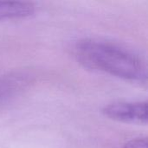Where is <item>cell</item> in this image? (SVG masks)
Instances as JSON below:
<instances>
[{"instance_id": "cell-4", "label": "cell", "mask_w": 148, "mask_h": 148, "mask_svg": "<svg viewBox=\"0 0 148 148\" xmlns=\"http://www.w3.org/2000/svg\"><path fill=\"white\" fill-rule=\"evenodd\" d=\"M124 148H148L147 139L146 137H139L127 141Z\"/></svg>"}, {"instance_id": "cell-2", "label": "cell", "mask_w": 148, "mask_h": 148, "mask_svg": "<svg viewBox=\"0 0 148 148\" xmlns=\"http://www.w3.org/2000/svg\"><path fill=\"white\" fill-rule=\"evenodd\" d=\"M147 102L146 101L115 102L105 106L102 109L103 114L108 119L134 125H147Z\"/></svg>"}, {"instance_id": "cell-1", "label": "cell", "mask_w": 148, "mask_h": 148, "mask_svg": "<svg viewBox=\"0 0 148 148\" xmlns=\"http://www.w3.org/2000/svg\"><path fill=\"white\" fill-rule=\"evenodd\" d=\"M75 55L87 69L132 82L147 81L146 62L138 54L120 44L87 38L76 43Z\"/></svg>"}, {"instance_id": "cell-3", "label": "cell", "mask_w": 148, "mask_h": 148, "mask_svg": "<svg viewBox=\"0 0 148 148\" xmlns=\"http://www.w3.org/2000/svg\"><path fill=\"white\" fill-rule=\"evenodd\" d=\"M35 10L36 6L30 2L0 1V21L28 17Z\"/></svg>"}]
</instances>
